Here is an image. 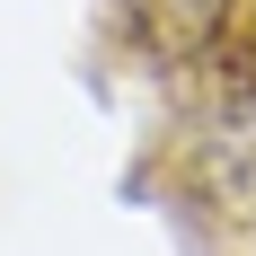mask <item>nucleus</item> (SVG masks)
Returning a JSON list of instances; mask_svg holds the SVG:
<instances>
[{"label":"nucleus","instance_id":"obj_1","mask_svg":"<svg viewBox=\"0 0 256 256\" xmlns=\"http://www.w3.org/2000/svg\"><path fill=\"white\" fill-rule=\"evenodd\" d=\"M168 177L230 230H256V44L238 26L221 53L194 62V98L168 132Z\"/></svg>","mask_w":256,"mask_h":256},{"label":"nucleus","instance_id":"obj_2","mask_svg":"<svg viewBox=\"0 0 256 256\" xmlns=\"http://www.w3.org/2000/svg\"><path fill=\"white\" fill-rule=\"evenodd\" d=\"M115 18H124V36L150 62H177V71H194L204 53H221L248 26V0H115Z\"/></svg>","mask_w":256,"mask_h":256}]
</instances>
